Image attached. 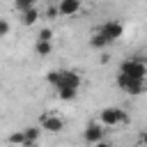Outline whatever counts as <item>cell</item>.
<instances>
[{
  "label": "cell",
  "instance_id": "e0dca14e",
  "mask_svg": "<svg viewBox=\"0 0 147 147\" xmlns=\"http://www.w3.org/2000/svg\"><path fill=\"white\" fill-rule=\"evenodd\" d=\"M44 16H46V18H57V16H60V14H57V7H55V5H48V9L44 11Z\"/></svg>",
  "mask_w": 147,
  "mask_h": 147
},
{
  "label": "cell",
  "instance_id": "30bf717a",
  "mask_svg": "<svg viewBox=\"0 0 147 147\" xmlns=\"http://www.w3.org/2000/svg\"><path fill=\"white\" fill-rule=\"evenodd\" d=\"M39 16H41V11H39L37 7H30V9L21 11V23H23L25 28H30V25H34V23L39 21Z\"/></svg>",
  "mask_w": 147,
  "mask_h": 147
},
{
  "label": "cell",
  "instance_id": "9a60e30c",
  "mask_svg": "<svg viewBox=\"0 0 147 147\" xmlns=\"http://www.w3.org/2000/svg\"><path fill=\"white\" fill-rule=\"evenodd\" d=\"M14 7H16L18 11H25V9H30V7H37V0H14Z\"/></svg>",
  "mask_w": 147,
  "mask_h": 147
},
{
  "label": "cell",
  "instance_id": "9c48e42d",
  "mask_svg": "<svg viewBox=\"0 0 147 147\" xmlns=\"http://www.w3.org/2000/svg\"><path fill=\"white\" fill-rule=\"evenodd\" d=\"M23 136H25L23 147H37L39 136H41V129H39V126H25V129H23Z\"/></svg>",
  "mask_w": 147,
  "mask_h": 147
},
{
  "label": "cell",
  "instance_id": "ba28073f",
  "mask_svg": "<svg viewBox=\"0 0 147 147\" xmlns=\"http://www.w3.org/2000/svg\"><path fill=\"white\" fill-rule=\"evenodd\" d=\"M57 14L60 16H74L80 11V0H57Z\"/></svg>",
  "mask_w": 147,
  "mask_h": 147
},
{
  "label": "cell",
  "instance_id": "52a82bcc",
  "mask_svg": "<svg viewBox=\"0 0 147 147\" xmlns=\"http://www.w3.org/2000/svg\"><path fill=\"white\" fill-rule=\"evenodd\" d=\"M103 133H106V129L99 122H90L85 126V131H83V138H85L87 145H96L99 140H103Z\"/></svg>",
  "mask_w": 147,
  "mask_h": 147
},
{
  "label": "cell",
  "instance_id": "7c38bea8",
  "mask_svg": "<svg viewBox=\"0 0 147 147\" xmlns=\"http://www.w3.org/2000/svg\"><path fill=\"white\" fill-rule=\"evenodd\" d=\"M55 94L62 101H74L76 94H78V90H74V87H60V90H55Z\"/></svg>",
  "mask_w": 147,
  "mask_h": 147
},
{
  "label": "cell",
  "instance_id": "8992f818",
  "mask_svg": "<svg viewBox=\"0 0 147 147\" xmlns=\"http://www.w3.org/2000/svg\"><path fill=\"white\" fill-rule=\"evenodd\" d=\"M117 85H119L124 92H129V94H140V92L145 90V80L129 78V76H124V74H117Z\"/></svg>",
  "mask_w": 147,
  "mask_h": 147
},
{
  "label": "cell",
  "instance_id": "4fadbf2b",
  "mask_svg": "<svg viewBox=\"0 0 147 147\" xmlns=\"http://www.w3.org/2000/svg\"><path fill=\"white\" fill-rule=\"evenodd\" d=\"M7 142H9V145H16V147H23V142H25L23 131H14V133H9V136H7Z\"/></svg>",
  "mask_w": 147,
  "mask_h": 147
},
{
  "label": "cell",
  "instance_id": "277c9868",
  "mask_svg": "<svg viewBox=\"0 0 147 147\" xmlns=\"http://www.w3.org/2000/svg\"><path fill=\"white\" fill-rule=\"evenodd\" d=\"M119 74L129 76V78H138V80H145V74H147V67L142 60H124L122 67H119Z\"/></svg>",
  "mask_w": 147,
  "mask_h": 147
},
{
  "label": "cell",
  "instance_id": "ffe728a7",
  "mask_svg": "<svg viewBox=\"0 0 147 147\" xmlns=\"http://www.w3.org/2000/svg\"><path fill=\"white\" fill-rule=\"evenodd\" d=\"M46 2H48V5H55V2H57V0H46Z\"/></svg>",
  "mask_w": 147,
  "mask_h": 147
},
{
  "label": "cell",
  "instance_id": "8fae6325",
  "mask_svg": "<svg viewBox=\"0 0 147 147\" xmlns=\"http://www.w3.org/2000/svg\"><path fill=\"white\" fill-rule=\"evenodd\" d=\"M34 53L41 55V57L51 55L53 53V41H34Z\"/></svg>",
  "mask_w": 147,
  "mask_h": 147
},
{
  "label": "cell",
  "instance_id": "6da1fadb",
  "mask_svg": "<svg viewBox=\"0 0 147 147\" xmlns=\"http://www.w3.org/2000/svg\"><path fill=\"white\" fill-rule=\"evenodd\" d=\"M46 80L55 87V90H60V87H74V90H80V74H76V71H71V69H51L48 74H46Z\"/></svg>",
  "mask_w": 147,
  "mask_h": 147
},
{
  "label": "cell",
  "instance_id": "2e32d148",
  "mask_svg": "<svg viewBox=\"0 0 147 147\" xmlns=\"http://www.w3.org/2000/svg\"><path fill=\"white\" fill-rule=\"evenodd\" d=\"M37 41H53V30L51 28H41L37 34Z\"/></svg>",
  "mask_w": 147,
  "mask_h": 147
},
{
  "label": "cell",
  "instance_id": "ac0fdd59",
  "mask_svg": "<svg viewBox=\"0 0 147 147\" xmlns=\"http://www.w3.org/2000/svg\"><path fill=\"white\" fill-rule=\"evenodd\" d=\"M9 30H11V28H9V23H7L5 18H0V37H7V34H9Z\"/></svg>",
  "mask_w": 147,
  "mask_h": 147
},
{
  "label": "cell",
  "instance_id": "5b68a950",
  "mask_svg": "<svg viewBox=\"0 0 147 147\" xmlns=\"http://www.w3.org/2000/svg\"><path fill=\"white\" fill-rule=\"evenodd\" d=\"M39 129L41 131H51V133H60L64 129V119L55 113H44L39 117Z\"/></svg>",
  "mask_w": 147,
  "mask_h": 147
},
{
  "label": "cell",
  "instance_id": "5bb4252c",
  "mask_svg": "<svg viewBox=\"0 0 147 147\" xmlns=\"http://www.w3.org/2000/svg\"><path fill=\"white\" fill-rule=\"evenodd\" d=\"M90 46H92V48H106V46H108V41H106L101 34H96V32H94V34L90 37Z\"/></svg>",
  "mask_w": 147,
  "mask_h": 147
},
{
  "label": "cell",
  "instance_id": "3957f363",
  "mask_svg": "<svg viewBox=\"0 0 147 147\" xmlns=\"http://www.w3.org/2000/svg\"><path fill=\"white\" fill-rule=\"evenodd\" d=\"M122 32H124V25H122L119 21H108V23H103V25L96 28V34H101V37L108 41V46H110L113 41H117V39L122 37Z\"/></svg>",
  "mask_w": 147,
  "mask_h": 147
},
{
  "label": "cell",
  "instance_id": "7a4b0ae2",
  "mask_svg": "<svg viewBox=\"0 0 147 147\" xmlns=\"http://www.w3.org/2000/svg\"><path fill=\"white\" fill-rule=\"evenodd\" d=\"M99 124H101L103 129H113V126H119V124H129V115H126L122 108H117V106H108V108L101 110Z\"/></svg>",
  "mask_w": 147,
  "mask_h": 147
},
{
  "label": "cell",
  "instance_id": "d6986e66",
  "mask_svg": "<svg viewBox=\"0 0 147 147\" xmlns=\"http://www.w3.org/2000/svg\"><path fill=\"white\" fill-rule=\"evenodd\" d=\"M92 147H113V145H110V142H106V140H99V142H96V145H92Z\"/></svg>",
  "mask_w": 147,
  "mask_h": 147
}]
</instances>
